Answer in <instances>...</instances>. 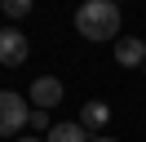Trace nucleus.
<instances>
[{
    "label": "nucleus",
    "instance_id": "nucleus-1",
    "mask_svg": "<svg viewBox=\"0 0 146 142\" xmlns=\"http://www.w3.org/2000/svg\"><path fill=\"white\" fill-rule=\"evenodd\" d=\"M75 31L84 40H115L119 36V5H111V0H84L75 9Z\"/></svg>",
    "mask_w": 146,
    "mask_h": 142
},
{
    "label": "nucleus",
    "instance_id": "nucleus-2",
    "mask_svg": "<svg viewBox=\"0 0 146 142\" xmlns=\"http://www.w3.org/2000/svg\"><path fill=\"white\" fill-rule=\"evenodd\" d=\"M27 115H31V102L13 89H0V138H18L27 129Z\"/></svg>",
    "mask_w": 146,
    "mask_h": 142
},
{
    "label": "nucleus",
    "instance_id": "nucleus-3",
    "mask_svg": "<svg viewBox=\"0 0 146 142\" xmlns=\"http://www.w3.org/2000/svg\"><path fill=\"white\" fill-rule=\"evenodd\" d=\"M27 53H31V44L18 27H0V67H22Z\"/></svg>",
    "mask_w": 146,
    "mask_h": 142
},
{
    "label": "nucleus",
    "instance_id": "nucleus-4",
    "mask_svg": "<svg viewBox=\"0 0 146 142\" xmlns=\"http://www.w3.org/2000/svg\"><path fill=\"white\" fill-rule=\"evenodd\" d=\"M27 102L36 107V111H53V107L62 102V80H58V76H36V80H31Z\"/></svg>",
    "mask_w": 146,
    "mask_h": 142
},
{
    "label": "nucleus",
    "instance_id": "nucleus-5",
    "mask_svg": "<svg viewBox=\"0 0 146 142\" xmlns=\"http://www.w3.org/2000/svg\"><path fill=\"white\" fill-rule=\"evenodd\" d=\"M115 62L119 67H146V40L142 36H119L115 40Z\"/></svg>",
    "mask_w": 146,
    "mask_h": 142
},
{
    "label": "nucleus",
    "instance_id": "nucleus-6",
    "mask_svg": "<svg viewBox=\"0 0 146 142\" xmlns=\"http://www.w3.org/2000/svg\"><path fill=\"white\" fill-rule=\"evenodd\" d=\"M106 120H111V107L102 102V98H93V102H84V107H80V124H84L89 133L106 129Z\"/></svg>",
    "mask_w": 146,
    "mask_h": 142
},
{
    "label": "nucleus",
    "instance_id": "nucleus-7",
    "mask_svg": "<svg viewBox=\"0 0 146 142\" xmlns=\"http://www.w3.org/2000/svg\"><path fill=\"white\" fill-rule=\"evenodd\" d=\"M44 142H89V129L80 120H62V124H53L44 133Z\"/></svg>",
    "mask_w": 146,
    "mask_h": 142
},
{
    "label": "nucleus",
    "instance_id": "nucleus-8",
    "mask_svg": "<svg viewBox=\"0 0 146 142\" xmlns=\"http://www.w3.org/2000/svg\"><path fill=\"white\" fill-rule=\"evenodd\" d=\"M31 13V0H5V18L9 22H18V18H27Z\"/></svg>",
    "mask_w": 146,
    "mask_h": 142
},
{
    "label": "nucleus",
    "instance_id": "nucleus-9",
    "mask_svg": "<svg viewBox=\"0 0 146 142\" xmlns=\"http://www.w3.org/2000/svg\"><path fill=\"white\" fill-rule=\"evenodd\" d=\"M27 124H31V129H36V138H44V133L53 129V124H49V111H36V107H31V115H27Z\"/></svg>",
    "mask_w": 146,
    "mask_h": 142
},
{
    "label": "nucleus",
    "instance_id": "nucleus-10",
    "mask_svg": "<svg viewBox=\"0 0 146 142\" xmlns=\"http://www.w3.org/2000/svg\"><path fill=\"white\" fill-rule=\"evenodd\" d=\"M18 142H44V138H36V133H27V138H18Z\"/></svg>",
    "mask_w": 146,
    "mask_h": 142
},
{
    "label": "nucleus",
    "instance_id": "nucleus-11",
    "mask_svg": "<svg viewBox=\"0 0 146 142\" xmlns=\"http://www.w3.org/2000/svg\"><path fill=\"white\" fill-rule=\"evenodd\" d=\"M89 142H115V138H106V133H102V138H89Z\"/></svg>",
    "mask_w": 146,
    "mask_h": 142
},
{
    "label": "nucleus",
    "instance_id": "nucleus-12",
    "mask_svg": "<svg viewBox=\"0 0 146 142\" xmlns=\"http://www.w3.org/2000/svg\"><path fill=\"white\" fill-rule=\"evenodd\" d=\"M142 71H146V67H142Z\"/></svg>",
    "mask_w": 146,
    "mask_h": 142
}]
</instances>
